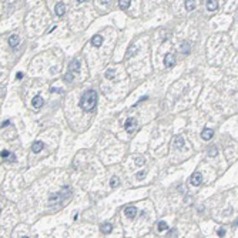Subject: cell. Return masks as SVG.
I'll list each match as a JSON object with an SVG mask.
<instances>
[{
    "label": "cell",
    "instance_id": "cell-1",
    "mask_svg": "<svg viewBox=\"0 0 238 238\" xmlns=\"http://www.w3.org/2000/svg\"><path fill=\"white\" fill-rule=\"evenodd\" d=\"M80 106L84 111H93L97 106V93L94 90H89L81 96Z\"/></svg>",
    "mask_w": 238,
    "mask_h": 238
},
{
    "label": "cell",
    "instance_id": "cell-2",
    "mask_svg": "<svg viewBox=\"0 0 238 238\" xmlns=\"http://www.w3.org/2000/svg\"><path fill=\"white\" fill-rule=\"evenodd\" d=\"M70 187H64V188L60 191V193H54L50 195L49 198V204H53V205H62L63 202H64V198H63V195H66V193H69L70 191Z\"/></svg>",
    "mask_w": 238,
    "mask_h": 238
},
{
    "label": "cell",
    "instance_id": "cell-3",
    "mask_svg": "<svg viewBox=\"0 0 238 238\" xmlns=\"http://www.w3.org/2000/svg\"><path fill=\"white\" fill-rule=\"evenodd\" d=\"M136 128H137V120L133 119V117L127 119V121H126V130H127V133H133Z\"/></svg>",
    "mask_w": 238,
    "mask_h": 238
},
{
    "label": "cell",
    "instance_id": "cell-4",
    "mask_svg": "<svg viewBox=\"0 0 238 238\" xmlns=\"http://www.w3.org/2000/svg\"><path fill=\"white\" fill-rule=\"evenodd\" d=\"M201 183H202V177H201V174L200 172H194L193 176L190 177V184L191 185H201Z\"/></svg>",
    "mask_w": 238,
    "mask_h": 238
},
{
    "label": "cell",
    "instance_id": "cell-5",
    "mask_svg": "<svg viewBox=\"0 0 238 238\" xmlns=\"http://www.w3.org/2000/svg\"><path fill=\"white\" fill-rule=\"evenodd\" d=\"M80 60H73V62L69 64V73L74 74V73H78L80 71Z\"/></svg>",
    "mask_w": 238,
    "mask_h": 238
},
{
    "label": "cell",
    "instance_id": "cell-6",
    "mask_svg": "<svg viewBox=\"0 0 238 238\" xmlns=\"http://www.w3.org/2000/svg\"><path fill=\"white\" fill-rule=\"evenodd\" d=\"M0 157H2V158H6L9 163H14V161H16V156H14L12 151H7V150H3V151L0 153Z\"/></svg>",
    "mask_w": 238,
    "mask_h": 238
},
{
    "label": "cell",
    "instance_id": "cell-7",
    "mask_svg": "<svg viewBox=\"0 0 238 238\" xmlns=\"http://www.w3.org/2000/svg\"><path fill=\"white\" fill-rule=\"evenodd\" d=\"M124 214L127 215L128 218H131V220H134L137 215V208L134 207V205H130V207H126L124 208Z\"/></svg>",
    "mask_w": 238,
    "mask_h": 238
},
{
    "label": "cell",
    "instance_id": "cell-8",
    "mask_svg": "<svg viewBox=\"0 0 238 238\" xmlns=\"http://www.w3.org/2000/svg\"><path fill=\"white\" fill-rule=\"evenodd\" d=\"M164 64H165V67H172L176 64V56L172 53H168L164 57Z\"/></svg>",
    "mask_w": 238,
    "mask_h": 238
},
{
    "label": "cell",
    "instance_id": "cell-9",
    "mask_svg": "<svg viewBox=\"0 0 238 238\" xmlns=\"http://www.w3.org/2000/svg\"><path fill=\"white\" fill-rule=\"evenodd\" d=\"M214 136V131L211 130V128H204L201 131V138L205 140V141H208V140H211Z\"/></svg>",
    "mask_w": 238,
    "mask_h": 238
},
{
    "label": "cell",
    "instance_id": "cell-10",
    "mask_svg": "<svg viewBox=\"0 0 238 238\" xmlns=\"http://www.w3.org/2000/svg\"><path fill=\"white\" fill-rule=\"evenodd\" d=\"M54 12H56L57 16H64V14H66V6H64V3H57L56 4Z\"/></svg>",
    "mask_w": 238,
    "mask_h": 238
},
{
    "label": "cell",
    "instance_id": "cell-11",
    "mask_svg": "<svg viewBox=\"0 0 238 238\" xmlns=\"http://www.w3.org/2000/svg\"><path fill=\"white\" fill-rule=\"evenodd\" d=\"M43 104H44V101L41 99V96H34L33 100H32V106H33L34 108H40Z\"/></svg>",
    "mask_w": 238,
    "mask_h": 238
},
{
    "label": "cell",
    "instance_id": "cell-12",
    "mask_svg": "<svg viewBox=\"0 0 238 238\" xmlns=\"http://www.w3.org/2000/svg\"><path fill=\"white\" fill-rule=\"evenodd\" d=\"M100 231H101L103 234H110L111 231H113V225H111L110 222H103L101 225H100Z\"/></svg>",
    "mask_w": 238,
    "mask_h": 238
},
{
    "label": "cell",
    "instance_id": "cell-13",
    "mask_svg": "<svg viewBox=\"0 0 238 238\" xmlns=\"http://www.w3.org/2000/svg\"><path fill=\"white\" fill-rule=\"evenodd\" d=\"M103 36H100V34H96L93 39H91V44L94 46V47H100V46L103 44Z\"/></svg>",
    "mask_w": 238,
    "mask_h": 238
},
{
    "label": "cell",
    "instance_id": "cell-14",
    "mask_svg": "<svg viewBox=\"0 0 238 238\" xmlns=\"http://www.w3.org/2000/svg\"><path fill=\"white\" fill-rule=\"evenodd\" d=\"M43 148H44V144L41 143V141H34L32 144V151L33 153H40Z\"/></svg>",
    "mask_w": 238,
    "mask_h": 238
},
{
    "label": "cell",
    "instance_id": "cell-15",
    "mask_svg": "<svg viewBox=\"0 0 238 238\" xmlns=\"http://www.w3.org/2000/svg\"><path fill=\"white\" fill-rule=\"evenodd\" d=\"M17 44H19V36L17 34H12L9 37V46L10 47H16Z\"/></svg>",
    "mask_w": 238,
    "mask_h": 238
},
{
    "label": "cell",
    "instance_id": "cell-16",
    "mask_svg": "<svg viewBox=\"0 0 238 238\" xmlns=\"http://www.w3.org/2000/svg\"><path fill=\"white\" fill-rule=\"evenodd\" d=\"M217 7H218V2H215V0H208L207 2V9H208L210 12L217 10Z\"/></svg>",
    "mask_w": 238,
    "mask_h": 238
},
{
    "label": "cell",
    "instance_id": "cell-17",
    "mask_svg": "<svg viewBox=\"0 0 238 238\" xmlns=\"http://www.w3.org/2000/svg\"><path fill=\"white\" fill-rule=\"evenodd\" d=\"M183 145H184V138H183L181 136H177L176 138H174V147H176V148H181Z\"/></svg>",
    "mask_w": 238,
    "mask_h": 238
},
{
    "label": "cell",
    "instance_id": "cell-18",
    "mask_svg": "<svg viewBox=\"0 0 238 238\" xmlns=\"http://www.w3.org/2000/svg\"><path fill=\"white\" fill-rule=\"evenodd\" d=\"M181 53L183 54L190 53V43H187V41H183V43H181Z\"/></svg>",
    "mask_w": 238,
    "mask_h": 238
},
{
    "label": "cell",
    "instance_id": "cell-19",
    "mask_svg": "<svg viewBox=\"0 0 238 238\" xmlns=\"http://www.w3.org/2000/svg\"><path fill=\"white\" fill-rule=\"evenodd\" d=\"M114 77H115L114 69H107L106 70V78H108V80H113Z\"/></svg>",
    "mask_w": 238,
    "mask_h": 238
},
{
    "label": "cell",
    "instance_id": "cell-20",
    "mask_svg": "<svg viewBox=\"0 0 238 238\" xmlns=\"http://www.w3.org/2000/svg\"><path fill=\"white\" fill-rule=\"evenodd\" d=\"M130 4H131V2H130V0H121V2H119L120 9H123V10H126V9L130 7Z\"/></svg>",
    "mask_w": 238,
    "mask_h": 238
},
{
    "label": "cell",
    "instance_id": "cell-21",
    "mask_svg": "<svg viewBox=\"0 0 238 238\" xmlns=\"http://www.w3.org/2000/svg\"><path fill=\"white\" fill-rule=\"evenodd\" d=\"M110 185L113 187V188H115V187H119L120 185V178L119 177H111V180H110Z\"/></svg>",
    "mask_w": 238,
    "mask_h": 238
},
{
    "label": "cell",
    "instance_id": "cell-22",
    "mask_svg": "<svg viewBox=\"0 0 238 238\" xmlns=\"http://www.w3.org/2000/svg\"><path fill=\"white\" fill-rule=\"evenodd\" d=\"M195 7H197V2H185V9H187L188 12L194 10Z\"/></svg>",
    "mask_w": 238,
    "mask_h": 238
},
{
    "label": "cell",
    "instance_id": "cell-23",
    "mask_svg": "<svg viewBox=\"0 0 238 238\" xmlns=\"http://www.w3.org/2000/svg\"><path fill=\"white\" fill-rule=\"evenodd\" d=\"M207 154H208L210 157H215L217 156V147H215V145H213V147H208L207 148Z\"/></svg>",
    "mask_w": 238,
    "mask_h": 238
},
{
    "label": "cell",
    "instance_id": "cell-24",
    "mask_svg": "<svg viewBox=\"0 0 238 238\" xmlns=\"http://www.w3.org/2000/svg\"><path fill=\"white\" fill-rule=\"evenodd\" d=\"M165 230H167V222L160 221L158 222V231H165Z\"/></svg>",
    "mask_w": 238,
    "mask_h": 238
},
{
    "label": "cell",
    "instance_id": "cell-25",
    "mask_svg": "<svg viewBox=\"0 0 238 238\" xmlns=\"http://www.w3.org/2000/svg\"><path fill=\"white\" fill-rule=\"evenodd\" d=\"M145 163V158L144 157H136V164L137 165H143Z\"/></svg>",
    "mask_w": 238,
    "mask_h": 238
},
{
    "label": "cell",
    "instance_id": "cell-26",
    "mask_svg": "<svg viewBox=\"0 0 238 238\" xmlns=\"http://www.w3.org/2000/svg\"><path fill=\"white\" fill-rule=\"evenodd\" d=\"M145 174H147V172H145V171H138V172H137V180H143V178H144V177H145Z\"/></svg>",
    "mask_w": 238,
    "mask_h": 238
},
{
    "label": "cell",
    "instance_id": "cell-27",
    "mask_svg": "<svg viewBox=\"0 0 238 238\" xmlns=\"http://www.w3.org/2000/svg\"><path fill=\"white\" fill-rule=\"evenodd\" d=\"M64 80H66V81H71V80H73V74H71V73H67L66 76H64Z\"/></svg>",
    "mask_w": 238,
    "mask_h": 238
},
{
    "label": "cell",
    "instance_id": "cell-28",
    "mask_svg": "<svg viewBox=\"0 0 238 238\" xmlns=\"http://www.w3.org/2000/svg\"><path fill=\"white\" fill-rule=\"evenodd\" d=\"M217 234H218V237H224V235H225V230H224V228H220V230L217 231Z\"/></svg>",
    "mask_w": 238,
    "mask_h": 238
},
{
    "label": "cell",
    "instance_id": "cell-29",
    "mask_svg": "<svg viewBox=\"0 0 238 238\" xmlns=\"http://www.w3.org/2000/svg\"><path fill=\"white\" fill-rule=\"evenodd\" d=\"M50 91H51V93H53V91H57V93H62V89H56V87H51V89H50Z\"/></svg>",
    "mask_w": 238,
    "mask_h": 238
},
{
    "label": "cell",
    "instance_id": "cell-30",
    "mask_svg": "<svg viewBox=\"0 0 238 238\" xmlns=\"http://www.w3.org/2000/svg\"><path fill=\"white\" fill-rule=\"evenodd\" d=\"M9 124H10V121H9V120H6V121H3V123H2V127H7Z\"/></svg>",
    "mask_w": 238,
    "mask_h": 238
},
{
    "label": "cell",
    "instance_id": "cell-31",
    "mask_svg": "<svg viewBox=\"0 0 238 238\" xmlns=\"http://www.w3.org/2000/svg\"><path fill=\"white\" fill-rule=\"evenodd\" d=\"M16 77H17V78H23V73H17V74H16Z\"/></svg>",
    "mask_w": 238,
    "mask_h": 238
},
{
    "label": "cell",
    "instance_id": "cell-32",
    "mask_svg": "<svg viewBox=\"0 0 238 238\" xmlns=\"http://www.w3.org/2000/svg\"><path fill=\"white\" fill-rule=\"evenodd\" d=\"M21 238H29V237H21Z\"/></svg>",
    "mask_w": 238,
    "mask_h": 238
},
{
    "label": "cell",
    "instance_id": "cell-33",
    "mask_svg": "<svg viewBox=\"0 0 238 238\" xmlns=\"http://www.w3.org/2000/svg\"><path fill=\"white\" fill-rule=\"evenodd\" d=\"M0 213H2V208H0Z\"/></svg>",
    "mask_w": 238,
    "mask_h": 238
}]
</instances>
